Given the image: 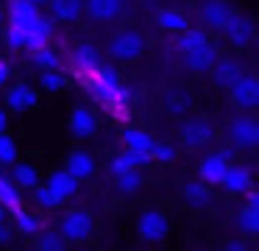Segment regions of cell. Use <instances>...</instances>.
<instances>
[{
    "label": "cell",
    "instance_id": "6da1fadb",
    "mask_svg": "<svg viewBox=\"0 0 259 251\" xmlns=\"http://www.w3.org/2000/svg\"><path fill=\"white\" fill-rule=\"evenodd\" d=\"M53 39V20L28 0H6V48L28 50L45 48Z\"/></svg>",
    "mask_w": 259,
    "mask_h": 251
},
{
    "label": "cell",
    "instance_id": "7a4b0ae2",
    "mask_svg": "<svg viewBox=\"0 0 259 251\" xmlns=\"http://www.w3.org/2000/svg\"><path fill=\"white\" fill-rule=\"evenodd\" d=\"M87 95H90L92 100H95L98 106H101L106 115L117 117V120H125L131 112V87L123 81V76L117 73V67L106 64L103 61V67L98 73H92L90 78H84Z\"/></svg>",
    "mask_w": 259,
    "mask_h": 251
},
{
    "label": "cell",
    "instance_id": "3957f363",
    "mask_svg": "<svg viewBox=\"0 0 259 251\" xmlns=\"http://www.w3.org/2000/svg\"><path fill=\"white\" fill-rule=\"evenodd\" d=\"M145 48H148V39H145V33L137 31V28H120V31H114L106 42V53L112 56L114 61H120V64L137 61L145 53Z\"/></svg>",
    "mask_w": 259,
    "mask_h": 251
},
{
    "label": "cell",
    "instance_id": "277c9868",
    "mask_svg": "<svg viewBox=\"0 0 259 251\" xmlns=\"http://www.w3.org/2000/svg\"><path fill=\"white\" fill-rule=\"evenodd\" d=\"M92 229H95V221H92V215L87 209H67L59 218L56 232L62 234L67 243H84L92 234Z\"/></svg>",
    "mask_w": 259,
    "mask_h": 251
},
{
    "label": "cell",
    "instance_id": "5b68a950",
    "mask_svg": "<svg viewBox=\"0 0 259 251\" xmlns=\"http://www.w3.org/2000/svg\"><path fill=\"white\" fill-rule=\"evenodd\" d=\"M220 37L229 45H234V48H248L256 39V25H253V20L248 14L234 9L229 14V20L223 22V28H220Z\"/></svg>",
    "mask_w": 259,
    "mask_h": 251
},
{
    "label": "cell",
    "instance_id": "8992f818",
    "mask_svg": "<svg viewBox=\"0 0 259 251\" xmlns=\"http://www.w3.org/2000/svg\"><path fill=\"white\" fill-rule=\"evenodd\" d=\"M70 70H73V76L78 78V81H84V78H90L92 73H98L103 67V56L101 50L95 48V45L90 42H81L75 45L73 50H70Z\"/></svg>",
    "mask_w": 259,
    "mask_h": 251
},
{
    "label": "cell",
    "instance_id": "52a82bcc",
    "mask_svg": "<svg viewBox=\"0 0 259 251\" xmlns=\"http://www.w3.org/2000/svg\"><path fill=\"white\" fill-rule=\"evenodd\" d=\"M229 98H231V103L237 106V109H242V112H253L259 106V78L253 76V73H242L240 78H237L234 84H231L229 89Z\"/></svg>",
    "mask_w": 259,
    "mask_h": 251
},
{
    "label": "cell",
    "instance_id": "ba28073f",
    "mask_svg": "<svg viewBox=\"0 0 259 251\" xmlns=\"http://www.w3.org/2000/svg\"><path fill=\"white\" fill-rule=\"evenodd\" d=\"M229 134L231 148H242V151H253L259 145V123L251 115H237L226 128Z\"/></svg>",
    "mask_w": 259,
    "mask_h": 251
},
{
    "label": "cell",
    "instance_id": "9c48e42d",
    "mask_svg": "<svg viewBox=\"0 0 259 251\" xmlns=\"http://www.w3.org/2000/svg\"><path fill=\"white\" fill-rule=\"evenodd\" d=\"M137 232L145 243H162L170 232V221L162 209H145L137 218Z\"/></svg>",
    "mask_w": 259,
    "mask_h": 251
},
{
    "label": "cell",
    "instance_id": "30bf717a",
    "mask_svg": "<svg viewBox=\"0 0 259 251\" xmlns=\"http://www.w3.org/2000/svg\"><path fill=\"white\" fill-rule=\"evenodd\" d=\"M179 134H181V145L190 148V151H195V148H201V145L212 142L214 126L206 120V117H187V120L181 123Z\"/></svg>",
    "mask_w": 259,
    "mask_h": 251
},
{
    "label": "cell",
    "instance_id": "8fae6325",
    "mask_svg": "<svg viewBox=\"0 0 259 251\" xmlns=\"http://www.w3.org/2000/svg\"><path fill=\"white\" fill-rule=\"evenodd\" d=\"M3 106H6V112H14V115H20V112H28V109H36V106H39V89L31 87L28 81L14 84V87L6 89Z\"/></svg>",
    "mask_w": 259,
    "mask_h": 251
},
{
    "label": "cell",
    "instance_id": "7c38bea8",
    "mask_svg": "<svg viewBox=\"0 0 259 251\" xmlns=\"http://www.w3.org/2000/svg\"><path fill=\"white\" fill-rule=\"evenodd\" d=\"M231 11H234V6L229 0H201V6H198V20L203 22V31L220 33V28L229 20Z\"/></svg>",
    "mask_w": 259,
    "mask_h": 251
},
{
    "label": "cell",
    "instance_id": "4fadbf2b",
    "mask_svg": "<svg viewBox=\"0 0 259 251\" xmlns=\"http://www.w3.org/2000/svg\"><path fill=\"white\" fill-rule=\"evenodd\" d=\"M67 131H70V137H75V139H90V137H95V131H98V115L90 109V106H73V112H70V117H67Z\"/></svg>",
    "mask_w": 259,
    "mask_h": 251
},
{
    "label": "cell",
    "instance_id": "5bb4252c",
    "mask_svg": "<svg viewBox=\"0 0 259 251\" xmlns=\"http://www.w3.org/2000/svg\"><path fill=\"white\" fill-rule=\"evenodd\" d=\"M242 73H245V64H242L240 59H234V56H218L214 64H212V70H209V76H212L214 87L229 89Z\"/></svg>",
    "mask_w": 259,
    "mask_h": 251
},
{
    "label": "cell",
    "instance_id": "9a60e30c",
    "mask_svg": "<svg viewBox=\"0 0 259 251\" xmlns=\"http://www.w3.org/2000/svg\"><path fill=\"white\" fill-rule=\"evenodd\" d=\"M125 0H84V14L92 22H114L125 14Z\"/></svg>",
    "mask_w": 259,
    "mask_h": 251
},
{
    "label": "cell",
    "instance_id": "2e32d148",
    "mask_svg": "<svg viewBox=\"0 0 259 251\" xmlns=\"http://www.w3.org/2000/svg\"><path fill=\"white\" fill-rule=\"evenodd\" d=\"M48 17L59 25H73L84 17V0H48Z\"/></svg>",
    "mask_w": 259,
    "mask_h": 251
},
{
    "label": "cell",
    "instance_id": "e0dca14e",
    "mask_svg": "<svg viewBox=\"0 0 259 251\" xmlns=\"http://www.w3.org/2000/svg\"><path fill=\"white\" fill-rule=\"evenodd\" d=\"M153 22H156L159 31L173 33V37L190 28V17H187L181 9H173V6H164V9H159L156 14H153Z\"/></svg>",
    "mask_w": 259,
    "mask_h": 251
},
{
    "label": "cell",
    "instance_id": "ac0fdd59",
    "mask_svg": "<svg viewBox=\"0 0 259 251\" xmlns=\"http://www.w3.org/2000/svg\"><path fill=\"white\" fill-rule=\"evenodd\" d=\"M64 170H67L75 182H84V178H90L92 173H95V156L84 148L70 151L67 159H64Z\"/></svg>",
    "mask_w": 259,
    "mask_h": 251
},
{
    "label": "cell",
    "instance_id": "d6986e66",
    "mask_svg": "<svg viewBox=\"0 0 259 251\" xmlns=\"http://www.w3.org/2000/svg\"><path fill=\"white\" fill-rule=\"evenodd\" d=\"M220 184H223L226 193H231V195H245L248 190L253 187V176H251V170L242 167V165H229Z\"/></svg>",
    "mask_w": 259,
    "mask_h": 251
},
{
    "label": "cell",
    "instance_id": "ffe728a7",
    "mask_svg": "<svg viewBox=\"0 0 259 251\" xmlns=\"http://www.w3.org/2000/svg\"><path fill=\"white\" fill-rule=\"evenodd\" d=\"M226 167H229V162H226L223 156L212 154L198 165V178H201L203 184H220L226 176Z\"/></svg>",
    "mask_w": 259,
    "mask_h": 251
},
{
    "label": "cell",
    "instance_id": "44dd1931",
    "mask_svg": "<svg viewBox=\"0 0 259 251\" xmlns=\"http://www.w3.org/2000/svg\"><path fill=\"white\" fill-rule=\"evenodd\" d=\"M181 198L190 209H206L212 195H209V184H203L201 178L198 182H187L184 190H181Z\"/></svg>",
    "mask_w": 259,
    "mask_h": 251
},
{
    "label": "cell",
    "instance_id": "7402d4cb",
    "mask_svg": "<svg viewBox=\"0 0 259 251\" xmlns=\"http://www.w3.org/2000/svg\"><path fill=\"white\" fill-rule=\"evenodd\" d=\"M45 184H48V187H51L62 201H67V198H73V195L78 193V184H81V182H75V178L62 167V170H53L51 176H48V182H45Z\"/></svg>",
    "mask_w": 259,
    "mask_h": 251
},
{
    "label": "cell",
    "instance_id": "603a6c76",
    "mask_svg": "<svg viewBox=\"0 0 259 251\" xmlns=\"http://www.w3.org/2000/svg\"><path fill=\"white\" fill-rule=\"evenodd\" d=\"M162 103H164V109L170 112V115H187L190 112V106H192V100H190V95H187V89H181V87H167L164 89V95H162Z\"/></svg>",
    "mask_w": 259,
    "mask_h": 251
},
{
    "label": "cell",
    "instance_id": "cb8c5ba5",
    "mask_svg": "<svg viewBox=\"0 0 259 251\" xmlns=\"http://www.w3.org/2000/svg\"><path fill=\"white\" fill-rule=\"evenodd\" d=\"M0 206L6 212H14L23 206V190L6 176V173H0Z\"/></svg>",
    "mask_w": 259,
    "mask_h": 251
},
{
    "label": "cell",
    "instance_id": "d4e9b609",
    "mask_svg": "<svg viewBox=\"0 0 259 251\" xmlns=\"http://www.w3.org/2000/svg\"><path fill=\"white\" fill-rule=\"evenodd\" d=\"M123 145H125V151H134V154L151 156L153 137L148 131H142V128H125V131H123Z\"/></svg>",
    "mask_w": 259,
    "mask_h": 251
},
{
    "label": "cell",
    "instance_id": "484cf974",
    "mask_svg": "<svg viewBox=\"0 0 259 251\" xmlns=\"http://www.w3.org/2000/svg\"><path fill=\"white\" fill-rule=\"evenodd\" d=\"M14 170H12V182L17 184L20 190H34L36 184H39V170H36V165H31V162H14Z\"/></svg>",
    "mask_w": 259,
    "mask_h": 251
},
{
    "label": "cell",
    "instance_id": "4316f807",
    "mask_svg": "<svg viewBox=\"0 0 259 251\" xmlns=\"http://www.w3.org/2000/svg\"><path fill=\"white\" fill-rule=\"evenodd\" d=\"M151 156H142V154H134V151H120L117 156L112 159V173H123V170H142L145 165H151Z\"/></svg>",
    "mask_w": 259,
    "mask_h": 251
},
{
    "label": "cell",
    "instance_id": "83f0119b",
    "mask_svg": "<svg viewBox=\"0 0 259 251\" xmlns=\"http://www.w3.org/2000/svg\"><path fill=\"white\" fill-rule=\"evenodd\" d=\"M31 61H34V67H39V73H45V70H62V56H59V50L51 48V45L36 48L34 53H31Z\"/></svg>",
    "mask_w": 259,
    "mask_h": 251
},
{
    "label": "cell",
    "instance_id": "f1b7e54d",
    "mask_svg": "<svg viewBox=\"0 0 259 251\" xmlns=\"http://www.w3.org/2000/svg\"><path fill=\"white\" fill-rule=\"evenodd\" d=\"M237 226H240V232L248 234V237L259 234V206H251V204L242 206V209L237 212Z\"/></svg>",
    "mask_w": 259,
    "mask_h": 251
},
{
    "label": "cell",
    "instance_id": "f546056e",
    "mask_svg": "<svg viewBox=\"0 0 259 251\" xmlns=\"http://www.w3.org/2000/svg\"><path fill=\"white\" fill-rule=\"evenodd\" d=\"M67 76H64L62 70H45L39 76V92H51V95H56V92H64L67 89Z\"/></svg>",
    "mask_w": 259,
    "mask_h": 251
},
{
    "label": "cell",
    "instance_id": "4dcf8cb0",
    "mask_svg": "<svg viewBox=\"0 0 259 251\" xmlns=\"http://www.w3.org/2000/svg\"><path fill=\"white\" fill-rule=\"evenodd\" d=\"M36 237V248L39 251H67V240L56 232V229H39Z\"/></svg>",
    "mask_w": 259,
    "mask_h": 251
},
{
    "label": "cell",
    "instance_id": "1f68e13d",
    "mask_svg": "<svg viewBox=\"0 0 259 251\" xmlns=\"http://www.w3.org/2000/svg\"><path fill=\"white\" fill-rule=\"evenodd\" d=\"M114 187L117 193L131 195L142 187V170H123V173H114Z\"/></svg>",
    "mask_w": 259,
    "mask_h": 251
},
{
    "label": "cell",
    "instance_id": "d6a6232c",
    "mask_svg": "<svg viewBox=\"0 0 259 251\" xmlns=\"http://www.w3.org/2000/svg\"><path fill=\"white\" fill-rule=\"evenodd\" d=\"M12 215H14V226H17L23 234H36L42 229V218H36L34 212L23 209V206H20V209H14Z\"/></svg>",
    "mask_w": 259,
    "mask_h": 251
},
{
    "label": "cell",
    "instance_id": "836d02e7",
    "mask_svg": "<svg viewBox=\"0 0 259 251\" xmlns=\"http://www.w3.org/2000/svg\"><path fill=\"white\" fill-rule=\"evenodd\" d=\"M34 201H36L39 209H59V206L64 204V201L59 198L48 184H36V187H34Z\"/></svg>",
    "mask_w": 259,
    "mask_h": 251
},
{
    "label": "cell",
    "instance_id": "e575fe53",
    "mask_svg": "<svg viewBox=\"0 0 259 251\" xmlns=\"http://www.w3.org/2000/svg\"><path fill=\"white\" fill-rule=\"evenodd\" d=\"M20 156V148H17V139L12 134H0V165H14Z\"/></svg>",
    "mask_w": 259,
    "mask_h": 251
},
{
    "label": "cell",
    "instance_id": "d590c367",
    "mask_svg": "<svg viewBox=\"0 0 259 251\" xmlns=\"http://www.w3.org/2000/svg\"><path fill=\"white\" fill-rule=\"evenodd\" d=\"M151 159H156V162H164V165H170V162H176V148H173L170 142H159V139H153Z\"/></svg>",
    "mask_w": 259,
    "mask_h": 251
},
{
    "label": "cell",
    "instance_id": "8d00e7d4",
    "mask_svg": "<svg viewBox=\"0 0 259 251\" xmlns=\"http://www.w3.org/2000/svg\"><path fill=\"white\" fill-rule=\"evenodd\" d=\"M9 81H12V64L6 59H0V92L9 87Z\"/></svg>",
    "mask_w": 259,
    "mask_h": 251
},
{
    "label": "cell",
    "instance_id": "74e56055",
    "mask_svg": "<svg viewBox=\"0 0 259 251\" xmlns=\"http://www.w3.org/2000/svg\"><path fill=\"white\" fill-rule=\"evenodd\" d=\"M223 251H248V243L245 240H229Z\"/></svg>",
    "mask_w": 259,
    "mask_h": 251
},
{
    "label": "cell",
    "instance_id": "f35d334b",
    "mask_svg": "<svg viewBox=\"0 0 259 251\" xmlns=\"http://www.w3.org/2000/svg\"><path fill=\"white\" fill-rule=\"evenodd\" d=\"M12 243V229H9V223H0V245Z\"/></svg>",
    "mask_w": 259,
    "mask_h": 251
},
{
    "label": "cell",
    "instance_id": "ab89813d",
    "mask_svg": "<svg viewBox=\"0 0 259 251\" xmlns=\"http://www.w3.org/2000/svg\"><path fill=\"white\" fill-rule=\"evenodd\" d=\"M9 128V112H6V106H0V134Z\"/></svg>",
    "mask_w": 259,
    "mask_h": 251
},
{
    "label": "cell",
    "instance_id": "60d3db41",
    "mask_svg": "<svg viewBox=\"0 0 259 251\" xmlns=\"http://www.w3.org/2000/svg\"><path fill=\"white\" fill-rule=\"evenodd\" d=\"M214 154H218V156H223V159L229 162V165H231V159H234V148H231V145H229V148H220V151H214Z\"/></svg>",
    "mask_w": 259,
    "mask_h": 251
},
{
    "label": "cell",
    "instance_id": "b9f144b4",
    "mask_svg": "<svg viewBox=\"0 0 259 251\" xmlns=\"http://www.w3.org/2000/svg\"><path fill=\"white\" fill-rule=\"evenodd\" d=\"M3 25H6V6L0 3V28H3Z\"/></svg>",
    "mask_w": 259,
    "mask_h": 251
},
{
    "label": "cell",
    "instance_id": "7bdbcfd3",
    "mask_svg": "<svg viewBox=\"0 0 259 251\" xmlns=\"http://www.w3.org/2000/svg\"><path fill=\"white\" fill-rule=\"evenodd\" d=\"M28 3H34L36 9H42V6H48V0H28Z\"/></svg>",
    "mask_w": 259,
    "mask_h": 251
},
{
    "label": "cell",
    "instance_id": "ee69618b",
    "mask_svg": "<svg viewBox=\"0 0 259 251\" xmlns=\"http://www.w3.org/2000/svg\"><path fill=\"white\" fill-rule=\"evenodd\" d=\"M6 218H9V212L3 209V206H0V223H6Z\"/></svg>",
    "mask_w": 259,
    "mask_h": 251
}]
</instances>
